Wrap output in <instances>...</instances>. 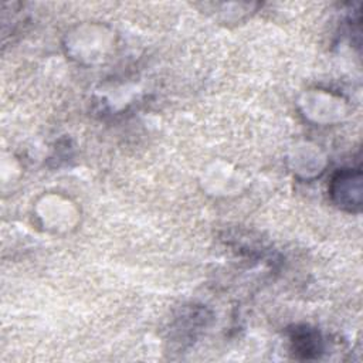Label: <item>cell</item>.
<instances>
[{
  "label": "cell",
  "instance_id": "1",
  "mask_svg": "<svg viewBox=\"0 0 363 363\" xmlns=\"http://www.w3.org/2000/svg\"><path fill=\"white\" fill-rule=\"evenodd\" d=\"M332 196L339 206L353 210L360 206V172H342L332 183Z\"/></svg>",
  "mask_w": 363,
  "mask_h": 363
}]
</instances>
